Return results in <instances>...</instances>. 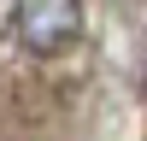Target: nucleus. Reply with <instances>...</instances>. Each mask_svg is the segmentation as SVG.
Returning a JSON list of instances; mask_svg holds the SVG:
<instances>
[{
	"label": "nucleus",
	"instance_id": "obj_1",
	"mask_svg": "<svg viewBox=\"0 0 147 141\" xmlns=\"http://www.w3.org/2000/svg\"><path fill=\"white\" fill-rule=\"evenodd\" d=\"M82 30V0H18V35L30 47H65Z\"/></svg>",
	"mask_w": 147,
	"mask_h": 141
}]
</instances>
